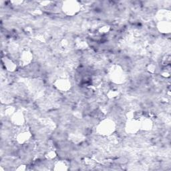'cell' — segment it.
Here are the masks:
<instances>
[{
	"mask_svg": "<svg viewBox=\"0 0 171 171\" xmlns=\"http://www.w3.org/2000/svg\"><path fill=\"white\" fill-rule=\"evenodd\" d=\"M67 4H68L64 5V10L66 12V14L68 15H73L78 11L79 5L77 4V2H67Z\"/></svg>",
	"mask_w": 171,
	"mask_h": 171,
	"instance_id": "1",
	"label": "cell"
},
{
	"mask_svg": "<svg viewBox=\"0 0 171 171\" xmlns=\"http://www.w3.org/2000/svg\"><path fill=\"white\" fill-rule=\"evenodd\" d=\"M114 129H115V127H114L112 122H103V124H101L99 131L101 133L103 132V134H109L110 132H113Z\"/></svg>",
	"mask_w": 171,
	"mask_h": 171,
	"instance_id": "2",
	"label": "cell"
},
{
	"mask_svg": "<svg viewBox=\"0 0 171 171\" xmlns=\"http://www.w3.org/2000/svg\"><path fill=\"white\" fill-rule=\"evenodd\" d=\"M29 137L30 136L27 132H22L20 133V135H18V140L20 142H24V141L27 140V138H29Z\"/></svg>",
	"mask_w": 171,
	"mask_h": 171,
	"instance_id": "3",
	"label": "cell"
},
{
	"mask_svg": "<svg viewBox=\"0 0 171 171\" xmlns=\"http://www.w3.org/2000/svg\"><path fill=\"white\" fill-rule=\"evenodd\" d=\"M131 124H128V128H129V131L131 132H135L138 129V124L135 122V121L131 122Z\"/></svg>",
	"mask_w": 171,
	"mask_h": 171,
	"instance_id": "4",
	"label": "cell"
}]
</instances>
